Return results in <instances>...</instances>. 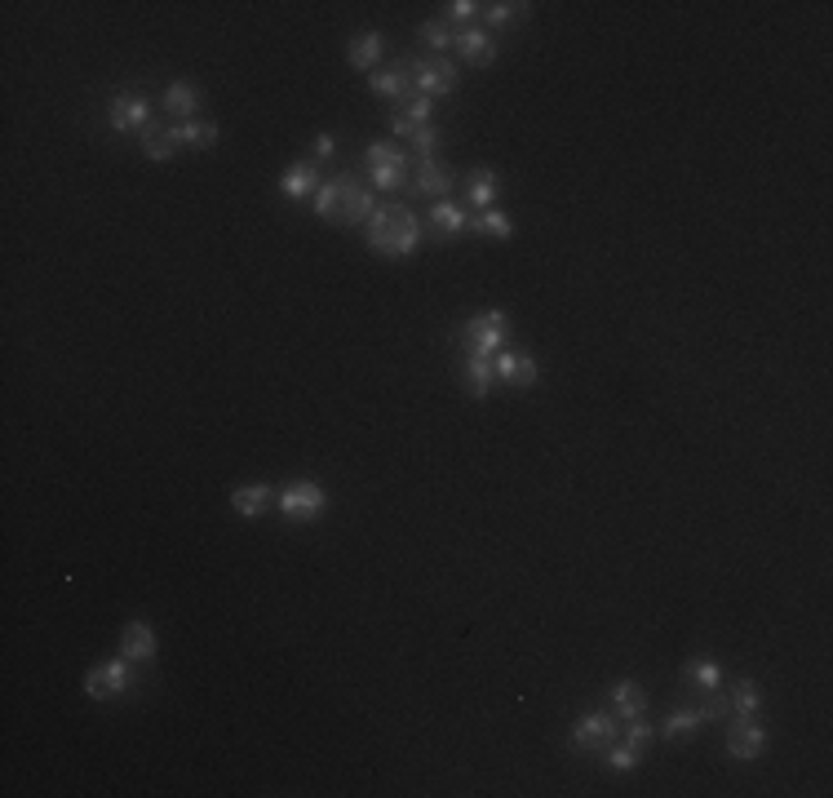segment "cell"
I'll use <instances>...</instances> for the list:
<instances>
[{
    "label": "cell",
    "instance_id": "cell-1",
    "mask_svg": "<svg viewBox=\"0 0 833 798\" xmlns=\"http://www.w3.org/2000/svg\"><path fill=\"white\" fill-rule=\"evenodd\" d=\"M364 240L382 258H408L413 249H421L426 227H421V218L408 204H377L373 218L364 222Z\"/></svg>",
    "mask_w": 833,
    "mask_h": 798
},
{
    "label": "cell",
    "instance_id": "cell-2",
    "mask_svg": "<svg viewBox=\"0 0 833 798\" xmlns=\"http://www.w3.org/2000/svg\"><path fill=\"white\" fill-rule=\"evenodd\" d=\"M311 209H315V218H324V222L364 227L377 209V196H373V187H364V182L355 178V173H333V178L315 191Z\"/></svg>",
    "mask_w": 833,
    "mask_h": 798
},
{
    "label": "cell",
    "instance_id": "cell-3",
    "mask_svg": "<svg viewBox=\"0 0 833 798\" xmlns=\"http://www.w3.org/2000/svg\"><path fill=\"white\" fill-rule=\"evenodd\" d=\"M364 169H368V187L399 191L408 182V169H413V160H408V151L399 147L395 138H373L364 147Z\"/></svg>",
    "mask_w": 833,
    "mask_h": 798
},
{
    "label": "cell",
    "instance_id": "cell-4",
    "mask_svg": "<svg viewBox=\"0 0 833 798\" xmlns=\"http://www.w3.org/2000/svg\"><path fill=\"white\" fill-rule=\"evenodd\" d=\"M506 333H510V315L501 306H492V311H479L461 324L457 342L466 355H497L506 346Z\"/></svg>",
    "mask_w": 833,
    "mask_h": 798
},
{
    "label": "cell",
    "instance_id": "cell-5",
    "mask_svg": "<svg viewBox=\"0 0 833 798\" xmlns=\"http://www.w3.org/2000/svg\"><path fill=\"white\" fill-rule=\"evenodd\" d=\"M324 506H328V497L315 479H293V484H284L280 497H275V510H280L289 524H311V519L324 515Z\"/></svg>",
    "mask_w": 833,
    "mask_h": 798
},
{
    "label": "cell",
    "instance_id": "cell-6",
    "mask_svg": "<svg viewBox=\"0 0 833 798\" xmlns=\"http://www.w3.org/2000/svg\"><path fill=\"white\" fill-rule=\"evenodd\" d=\"M408 71H413V85L421 98H448L457 89L461 71L448 54H430V58H408Z\"/></svg>",
    "mask_w": 833,
    "mask_h": 798
},
{
    "label": "cell",
    "instance_id": "cell-7",
    "mask_svg": "<svg viewBox=\"0 0 833 798\" xmlns=\"http://www.w3.org/2000/svg\"><path fill=\"white\" fill-rule=\"evenodd\" d=\"M133 683L138 679H133V670H129V657L98 661V665H89V674H85V697H94V701L125 697Z\"/></svg>",
    "mask_w": 833,
    "mask_h": 798
},
{
    "label": "cell",
    "instance_id": "cell-8",
    "mask_svg": "<svg viewBox=\"0 0 833 798\" xmlns=\"http://www.w3.org/2000/svg\"><path fill=\"white\" fill-rule=\"evenodd\" d=\"M616 732H621V719H616L612 710H585L577 723H572V750H608L616 741Z\"/></svg>",
    "mask_w": 833,
    "mask_h": 798
},
{
    "label": "cell",
    "instance_id": "cell-9",
    "mask_svg": "<svg viewBox=\"0 0 833 798\" xmlns=\"http://www.w3.org/2000/svg\"><path fill=\"white\" fill-rule=\"evenodd\" d=\"M763 750H767V728L754 719V714H736V719H727V754H732V759L754 763Z\"/></svg>",
    "mask_w": 833,
    "mask_h": 798
},
{
    "label": "cell",
    "instance_id": "cell-10",
    "mask_svg": "<svg viewBox=\"0 0 833 798\" xmlns=\"http://www.w3.org/2000/svg\"><path fill=\"white\" fill-rule=\"evenodd\" d=\"M107 125L116 129V133H142V129L151 125V102L142 98V94H133V89H125V94L111 98Z\"/></svg>",
    "mask_w": 833,
    "mask_h": 798
},
{
    "label": "cell",
    "instance_id": "cell-11",
    "mask_svg": "<svg viewBox=\"0 0 833 798\" xmlns=\"http://www.w3.org/2000/svg\"><path fill=\"white\" fill-rule=\"evenodd\" d=\"M452 54L470 67H492L497 63V40H492L488 27H457V36H452Z\"/></svg>",
    "mask_w": 833,
    "mask_h": 798
},
{
    "label": "cell",
    "instance_id": "cell-12",
    "mask_svg": "<svg viewBox=\"0 0 833 798\" xmlns=\"http://www.w3.org/2000/svg\"><path fill=\"white\" fill-rule=\"evenodd\" d=\"M492 368H497V382H506V386H537V377H541V368L537 360H532L528 351H497L492 355Z\"/></svg>",
    "mask_w": 833,
    "mask_h": 798
},
{
    "label": "cell",
    "instance_id": "cell-13",
    "mask_svg": "<svg viewBox=\"0 0 833 798\" xmlns=\"http://www.w3.org/2000/svg\"><path fill=\"white\" fill-rule=\"evenodd\" d=\"M204 107V89L195 85V80H173L169 89H164V111L173 116V125H187V120L200 116Z\"/></svg>",
    "mask_w": 833,
    "mask_h": 798
},
{
    "label": "cell",
    "instance_id": "cell-14",
    "mask_svg": "<svg viewBox=\"0 0 833 798\" xmlns=\"http://www.w3.org/2000/svg\"><path fill=\"white\" fill-rule=\"evenodd\" d=\"M324 187V173L315 160H297V165L284 169V178H280V191L289 200H315V191Z\"/></svg>",
    "mask_w": 833,
    "mask_h": 798
},
{
    "label": "cell",
    "instance_id": "cell-15",
    "mask_svg": "<svg viewBox=\"0 0 833 798\" xmlns=\"http://www.w3.org/2000/svg\"><path fill=\"white\" fill-rule=\"evenodd\" d=\"M368 89H373L377 98H390V102L413 98L417 85H413V71H408V58H404V63H395L390 71H373V76H368Z\"/></svg>",
    "mask_w": 833,
    "mask_h": 798
},
{
    "label": "cell",
    "instance_id": "cell-16",
    "mask_svg": "<svg viewBox=\"0 0 833 798\" xmlns=\"http://www.w3.org/2000/svg\"><path fill=\"white\" fill-rule=\"evenodd\" d=\"M452 187H457V178H452V169L439 165L435 156L421 160L417 173H413V191H417V196H426V200H444Z\"/></svg>",
    "mask_w": 833,
    "mask_h": 798
},
{
    "label": "cell",
    "instance_id": "cell-17",
    "mask_svg": "<svg viewBox=\"0 0 833 798\" xmlns=\"http://www.w3.org/2000/svg\"><path fill=\"white\" fill-rule=\"evenodd\" d=\"M382 54H386L382 32H359V36L346 40V63H351L355 71H373L377 63H382Z\"/></svg>",
    "mask_w": 833,
    "mask_h": 798
},
{
    "label": "cell",
    "instance_id": "cell-18",
    "mask_svg": "<svg viewBox=\"0 0 833 798\" xmlns=\"http://www.w3.org/2000/svg\"><path fill=\"white\" fill-rule=\"evenodd\" d=\"M120 657H129L133 665L151 661L156 657V630H151L147 621H129V626L120 630Z\"/></svg>",
    "mask_w": 833,
    "mask_h": 798
},
{
    "label": "cell",
    "instance_id": "cell-19",
    "mask_svg": "<svg viewBox=\"0 0 833 798\" xmlns=\"http://www.w3.org/2000/svg\"><path fill=\"white\" fill-rule=\"evenodd\" d=\"M421 125H430V98L413 94V98L395 102V116H390V133H395V138H408V133Z\"/></svg>",
    "mask_w": 833,
    "mask_h": 798
},
{
    "label": "cell",
    "instance_id": "cell-20",
    "mask_svg": "<svg viewBox=\"0 0 833 798\" xmlns=\"http://www.w3.org/2000/svg\"><path fill=\"white\" fill-rule=\"evenodd\" d=\"M461 382L475 399H488L492 386H497V368H492V355H466L461 364Z\"/></svg>",
    "mask_w": 833,
    "mask_h": 798
},
{
    "label": "cell",
    "instance_id": "cell-21",
    "mask_svg": "<svg viewBox=\"0 0 833 798\" xmlns=\"http://www.w3.org/2000/svg\"><path fill=\"white\" fill-rule=\"evenodd\" d=\"M275 488L271 484H240L231 493V506H235V515H244V519H257L262 510H271L275 506Z\"/></svg>",
    "mask_w": 833,
    "mask_h": 798
},
{
    "label": "cell",
    "instance_id": "cell-22",
    "mask_svg": "<svg viewBox=\"0 0 833 798\" xmlns=\"http://www.w3.org/2000/svg\"><path fill=\"white\" fill-rule=\"evenodd\" d=\"M612 714L616 719H639V714H647V692L639 688L634 679H621V683H612Z\"/></svg>",
    "mask_w": 833,
    "mask_h": 798
},
{
    "label": "cell",
    "instance_id": "cell-23",
    "mask_svg": "<svg viewBox=\"0 0 833 798\" xmlns=\"http://www.w3.org/2000/svg\"><path fill=\"white\" fill-rule=\"evenodd\" d=\"M466 200L475 204V209H492V200H497V191H501V182H497V169H488V165H479V169H470L466 173Z\"/></svg>",
    "mask_w": 833,
    "mask_h": 798
},
{
    "label": "cell",
    "instance_id": "cell-24",
    "mask_svg": "<svg viewBox=\"0 0 833 798\" xmlns=\"http://www.w3.org/2000/svg\"><path fill=\"white\" fill-rule=\"evenodd\" d=\"M138 142H142V156L156 160V165L173 160V147H178V138H173V125H156V120H151V125L138 133Z\"/></svg>",
    "mask_w": 833,
    "mask_h": 798
},
{
    "label": "cell",
    "instance_id": "cell-25",
    "mask_svg": "<svg viewBox=\"0 0 833 798\" xmlns=\"http://www.w3.org/2000/svg\"><path fill=\"white\" fill-rule=\"evenodd\" d=\"M701 728H705V710H701V705H678L670 719H665L661 736H665V741H683V736H692Z\"/></svg>",
    "mask_w": 833,
    "mask_h": 798
},
{
    "label": "cell",
    "instance_id": "cell-26",
    "mask_svg": "<svg viewBox=\"0 0 833 798\" xmlns=\"http://www.w3.org/2000/svg\"><path fill=\"white\" fill-rule=\"evenodd\" d=\"M466 231L483 235V240H510V235H514V222H510L501 209H479V218H470V222H466Z\"/></svg>",
    "mask_w": 833,
    "mask_h": 798
},
{
    "label": "cell",
    "instance_id": "cell-27",
    "mask_svg": "<svg viewBox=\"0 0 833 798\" xmlns=\"http://www.w3.org/2000/svg\"><path fill=\"white\" fill-rule=\"evenodd\" d=\"M528 18V5L523 0H497V5H483V27H514Z\"/></svg>",
    "mask_w": 833,
    "mask_h": 798
},
{
    "label": "cell",
    "instance_id": "cell-28",
    "mask_svg": "<svg viewBox=\"0 0 833 798\" xmlns=\"http://www.w3.org/2000/svg\"><path fill=\"white\" fill-rule=\"evenodd\" d=\"M430 222H435L439 235H461V231H466V213H461L452 200H435V204H430Z\"/></svg>",
    "mask_w": 833,
    "mask_h": 798
},
{
    "label": "cell",
    "instance_id": "cell-29",
    "mask_svg": "<svg viewBox=\"0 0 833 798\" xmlns=\"http://www.w3.org/2000/svg\"><path fill=\"white\" fill-rule=\"evenodd\" d=\"M173 138H178V147L187 142V147H213L218 142V125H209V120H187V125H173Z\"/></svg>",
    "mask_w": 833,
    "mask_h": 798
},
{
    "label": "cell",
    "instance_id": "cell-30",
    "mask_svg": "<svg viewBox=\"0 0 833 798\" xmlns=\"http://www.w3.org/2000/svg\"><path fill=\"white\" fill-rule=\"evenodd\" d=\"M687 683L692 688H701V692H714L718 683H723V670H718V661H709V657H696V661H687Z\"/></svg>",
    "mask_w": 833,
    "mask_h": 798
},
{
    "label": "cell",
    "instance_id": "cell-31",
    "mask_svg": "<svg viewBox=\"0 0 833 798\" xmlns=\"http://www.w3.org/2000/svg\"><path fill=\"white\" fill-rule=\"evenodd\" d=\"M732 697V714H758L763 710V688L754 679H736V688L727 692Z\"/></svg>",
    "mask_w": 833,
    "mask_h": 798
},
{
    "label": "cell",
    "instance_id": "cell-32",
    "mask_svg": "<svg viewBox=\"0 0 833 798\" xmlns=\"http://www.w3.org/2000/svg\"><path fill=\"white\" fill-rule=\"evenodd\" d=\"M603 763L612 767V772H634V767L643 763V750L639 745H630V741H621V745H608V750H603Z\"/></svg>",
    "mask_w": 833,
    "mask_h": 798
},
{
    "label": "cell",
    "instance_id": "cell-33",
    "mask_svg": "<svg viewBox=\"0 0 833 798\" xmlns=\"http://www.w3.org/2000/svg\"><path fill=\"white\" fill-rule=\"evenodd\" d=\"M417 36L426 40V45L435 49V54H448V49H452V36H457V32H452L444 18H430V23H421V27H417Z\"/></svg>",
    "mask_w": 833,
    "mask_h": 798
},
{
    "label": "cell",
    "instance_id": "cell-34",
    "mask_svg": "<svg viewBox=\"0 0 833 798\" xmlns=\"http://www.w3.org/2000/svg\"><path fill=\"white\" fill-rule=\"evenodd\" d=\"M701 710H705V723H727V719H732V697L714 688V692H705Z\"/></svg>",
    "mask_w": 833,
    "mask_h": 798
},
{
    "label": "cell",
    "instance_id": "cell-35",
    "mask_svg": "<svg viewBox=\"0 0 833 798\" xmlns=\"http://www.w3.org/2000/svg\"><path fill=\"white\" fill-rule=\"evenodd\" d=\"M625 741L639 745V750H647V745L656 741V728L643 719V714H639V719H625Z\"/></svg>",
    "mask_w": 833,
    "mask_h": 798
},
{
    "label": "cell",
    "instance_id": "cell-36",
    "mask_svg": "<svg viewBox=\"0 0 833 798\" xmlns=\"http://www.w3.org/2000/svg\"><path fill=\"white\" fill-rule=\"evenodd\" d=\"M408 142H413V151H421V160H430V156H435V147H439V129L421 125V129L408 133Z\"/></svg>",
    "mask_w": 833,
    "mask_h": 798
},
{
    "label": "cell",
    "instance_id": "cell-37",
    "mask_svg": "<svg viewBox=\"0 0 833 798\" xmlns=\"http://www.w3.org/2000/svg\"><path fill=\"white\" fill-rule=\"evenodd\" d=\"M483 14V5H475V0H452V5H444V23H470V18H479Z\"/></svg>",
    "mask_w": 833,
    "mask_h": 798
},
{
    "label": "cell",
    "instance_id": "cell-38",
    "mask_svg": "<svg viewBox=\"0 0 833 798\" xmlns=\"http://www.w3.org/2000/svg\"><path fill=\"white\" fill-rule=\"evenodd\" d=\"M333 156H337L333 133H320V138H315V165H320V160H333Z\"/></svg>",
    "mask_w": 833,
    "mask_h": 798
}]
</instances>
